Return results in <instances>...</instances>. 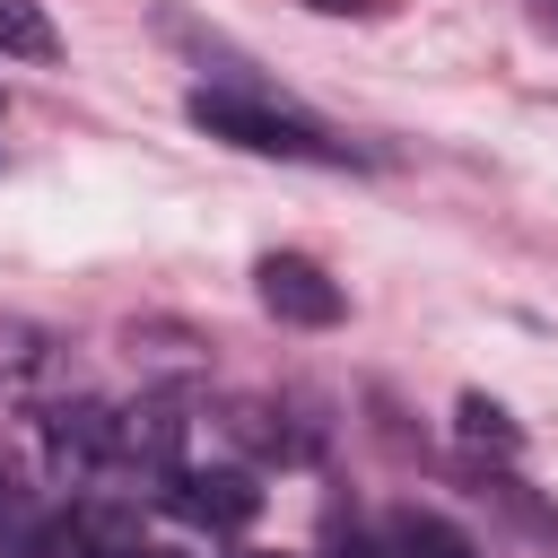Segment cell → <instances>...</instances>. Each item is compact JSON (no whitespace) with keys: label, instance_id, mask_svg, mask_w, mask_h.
<instances>
[{"label":"cell","instance_id":"8992f818","mask_svg":"<svg viewBox=\"0 0 558 558\" xmlns=\"http://www.w3.org/2000/svg\"><path fill=\"white\" fill-rule=\"evenodd\" d=\"M384 549H392V558H480L471 532H453L445 514H418V506L392 514V541H384Z\"/></svg>","mask_w":558,"mask_h":558},{"label":"cell","instance_id":"52a82bcc","mask_svg":"<svg viewBox=\"0 0 558 558\" xmlns=\"http://www.w3.org/2000/svg\"><path fill=\"white\" fill-rule=\"evenodd\" d=\"M0 52L9 61H61V35H52L44 0H0Z\"/></svg>","mask_w":558,"mask_h":558},{"label":"cell","instance_id":"7a4b0ae2","mask_svg":"<svg viewBox=\"0 0 558 558\" xmlns=\"http://www.w3.org/2000/svg\"><path fill=\"white\" fill-rule=\"evenodd\" d=\"M253 296H262L279 323H296V331H331V323L349 314L340 279H331L323 262H305V253H262V262H253Z\"/></svg>","mask_w":558,"mask_h":558},{"label":"cell","instance_id":"ba28073f","mask_svg":"<svg viewBox=\"0 0 558 558\" xmlns=\"http://www.w3.org/2000/svg\"><path fill=\"white\" fill-rule=\"evenodd\" d=\"M453 418H462V436H471V445H488V453H514V445H523V427H514L488 392H462V410H453Z\"/></svg>","mask_w":558,"mask_h":558},{"label":"cell","instance_id":"277c9868","mask_svg":"<svg viewBox=\"0 0 558 558\" xmlns=\"http://www.w3.org/2000/svg\"><path fill=\"white\" fill-rule=\"evenodd\" d=\"M113 453L174 480V471H183V410H174V401H131V410H113Z\"/></svg>","mask_w":558,"mask_h":558},{"label":"cell","instance_id":"6da1fadb","mask_svg":"<svg viewBox=\"0 0 558 558\" xmlns=\"http://www.w3.org/2000/svg\"><path fill=\"white\" fill-rule=\"evenodd\" d=\"M209 140H235V148H253V157H305V166H340L349 157V140H331V131H314L305 113H288V105H270V96H244V87H192V105H183Z\"/></svg>","mask_w":558,"mask_h":558},{"label":"cell","instance_id":"3957f363","mask_svg":"<svg viewBox=\"0 0 558 558\" xmlns=\"http://www.w3.org/2000/svg\"><path fill=\"white\" fill-rule=\"evenodd\" d=\"M174 514H192L209 532H244L262 514V488H253V471H174Z\"/></svg>","mask_w":558,"mask_h":558},{"label":"cell","instance_id":"9c48e42d","mask_svg":"<svg viewBox=\"0 0 558 558\" xmlns=\"http://www.w3.org/2000/svg\"><path fill=\"white\" fill-rule=\"evenodd\" d=\"M314 9H331V17H375V9H392V0H314Z\"/></svg>","mask_w":558,"mask_h":558},{"label":"cell","instance_id":"5b68a950","mask_svg":"<svg viewBox=\"0 0 558 558\" xmlns=\"http://www.w3.org/2000/svg\"><path fill=\"white\" fill-rule=\"evenodd\" d=\"M44 453H52V471H105V462H113V410H105V401L52 410V418H44Z\"/></svg>","mask_w":558,"mask_h":558}]
</instances>
